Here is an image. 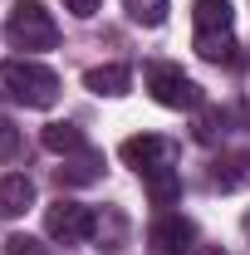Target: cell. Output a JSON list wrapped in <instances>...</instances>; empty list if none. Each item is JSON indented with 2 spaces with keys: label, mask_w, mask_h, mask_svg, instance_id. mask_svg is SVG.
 <instances>
[{
  "label": "cell",
  "mask_w": 250,
  "mask_h": 255,
  "mask_svg": "<svg viewBox=\"0 0 250 255\" xmlns=\"http://www.w3.org/2000/svg\"><path fill=\"white\" fill-rule=\"evenodd\" d=\"M0 98L20 108H49L59 98V74L39 59H10L0 64Z\"/></svg>",
  "instance_id": "obj_1"
},
{
  "label": "cell",
  "mask_w": 250,
  "mask_h": 255,
  "mask_svg": "<svg viewBox=\"0 0 250 255\" xmlns=\"http://www.w3.org/2000/svg\"><path fill=\"white\" fill-rule=\"evenodd\" d=\"M5 34H10V44L25 49V54H39V49H54V44H59V25H54V15H49L39 0H20V5L10 10V20H5Z\"/></svg>",
  "instance_id": "obj_2"
},
{
  "label": "cell",
  "mask_w": 250,
  "mask_h": 255,
  "mask_svg": "<svg viewBox=\"0 0 250 255\" xmlns=\"http://www.w3.org/2000/svg\"><path fill=\"white\" fill-rule=\"evenodd\" d=\"M147 94L157 98V103H162V108H201V84H196V79H187V74H182V69H177V64H147Z\"/></svg>",
  "instance_id": "obj_3"
},
{
  "label": "cell",
  "mask_w": 250,
  "mask_h": 255,
  "mask_svg": "<svg viewBox=\"0 0 250 255\" xmlns=\"http://www.w3.org/2000/svg\"><path fill=\"white\" fill-rule=\"evenodd\" d=\"M89 231H94V211L79 206V201H64V196H59V201L44 211V236L59 241V246H79V241H89Z\"/></svg>",
  "instance_id": "obj_4"
},
{
  "label": "cell",
  "mask_w": 250,
  "mask_h": 255,
  "mask_svg": "<svg viewBox=\"0 0 250 255\" xmlns=\"http://www.w3.org/2000/svg\"><path fill=\"white\" fill-rule=\"evenodd\" d=\"M118 157H123L137 177H147V172H162V167H177V142L142 132V137H127L123 147H118Z\"/></svg>",
  "instance_id": "obj_5"
},
{
  "label": "cell",
  "mask_w": 250,
  "mask_h": 255,
  "mask_svg": "<svg viewBox=\"0 0 250 255\" xmlns=\"http://www.w3.org/2000/svg\"><path fill=\"white\" fill-rule=\"evenodd\" d=\"M191 241H196V226L187 216H177V211H167V216H157L147 226V251L152 255H187Z\"/></svg>",
  "instance_id": "obj_6"
},
{
  "label": "cell",
  "mask_w": 250,
  "mask_h": 255,
  "mask_svg": "<svg viewBox=\"0 0 250 255\" xmlns=\"http://www.w3.org/2000/svg\"><path fill=\"white\" fill-rule=\"evenodd\" d=\"M34 206V182L25 172H10V177H0V216L5 221H15V216H25Z\"/></svg>",
  "instance_id": "obj_7"
},
{
  "label": "cell",
  "mask_w": 250,
  "mask_h": 255,
  "mask_svg": "<svg viewBox=\"0 0 250 255\" xmlns=\"http://www.w3.org/2000/svg\"><path fill=\"white\" fill-rule=\"evenodd\" d=\"M127 84H132V74H127V64H98V69H89L84 74V89L98 98H123Z\"/></svg>",
  "instance_id": "obj_8"
},
{
  "label": "cell",
  "mask_w": 250,
  "mask_h": 255,
  "mask_svg": "<svg viewBox=\"0 0 250 255\" xmlns=\"http://www.w3.org/2000/svg\"><path fill=\"white\" fill-rule=\"evenodd\" d=\"M89 241H94L98 251H123V241H127V221H123V211H113V206L94 211V231H89Z\"/></svg>",
  "instance_id": "obj_9"
},
{
  "label": "cell",
  "mask_w": 250,
  "mask_h": 255,
  "mask_svg": "<svg viewBox=\"0 0 250 255\" xmlns=\"http://www.w3.org/2000/svg\"><path fill=\"white\" fill-rule=\"evenodd\" d=\"M246 182H250V147L246 152H226L211 167V187H221V191H236V187H246Z\"/></svg>",
  "instance_id": "obj_10"
},
{
  "label": "cell",
  "mask_w": 250,
  "mask_h": 255,
  "mask_svg": "<svg viewBox=\"0 0 250 255\" xmlns=\"http://www.w3.org/2000/svg\"><path fill=\"white\" fill-rule=\"evenodd\" d=\"M196 34H231V0H196Z\"/></svg>",
  "instance_id": "obj_11"
},
{
  "label": "cell",
  "mask_w": 250,
  "mask_h": 255,
  "mask_svg": "<svg viewBox=\"0 0 250 255\" xmlns=\"http://www.w3.org/2000/svg\"><path fill=\"white\" fill-rule=\"evenodd\" d=\"M98 172H103V157L84 147V152H74V157L59 167V182H69V187H84V182H94Z\"/></svg>",
  "instance_id": "obj_12"
},
{
  "label": "cell",
  "mask_w": 250,
  "mask_h": 255,
  "mask_svg": "<svg viewBox=\"0 0 250 255\" xmlns=\"http://www.w3.org/2000/svg\"><path fill=\"white\" fill-rule=\"evenodd\" d=\"M142 182H147V196H152V206H172V201L182 196V177H177V167H162V172H147Z\"/></svg>",
  "instance_id": "obj_13"
},
{
  "label": "cell",
  "mask_w": 250,
  "mask_h": 255,
  "mask_svg": "<svg viewBox=\"0 0 250 255\" xmlns=\"http://www.w3.org/2000/svg\"><path fill=\"white\" fill-rule=\"evenodd\" d=\"M44 147H49V152H64V157H69V152H84V132L74 123H49L44 128Z\"/></svg>",
  "instance_id": "obj_14"
},
{
  "label": "cell",
  "mask_w": 250,
  "mask_h": 255,
  "mask_svg": "<svg viewBox=\"0 0 250 255\" xmlns=\"http://www.w3.org/2000/svg\"><path fill=\"white\" fill-rule=\"evenodd\" d=\"M196 54H201V59L206 64H231L236 59V39H231V34H196Z\"/></svg>",
  "instance_id": "obj_15"
},
{
  "label": "cell",
  "mask_w": 250,
  "mask_h": 255,
  "mask_svg": "<svg viewBox=\"0 0 250 255\" xmlns=\"http://www.w3.org/2000/svg\"><path fill=\"white\" fill-rule=\"evenodd\" d=\"M123 5H127V20H137V25H162L172 10V0H123Z\"/></svg>",
  "instance_id": "obj_16"
},
{
  "label": "cell",
  "mask_w": 250,
  "mask_h": 255,
  "mask_svg": "<svg viewBox=\"0 0 250 255\" xmlns=\"http://www.w3.org/2000/svg\"><path fill=\"white\" fill-rule=\"evenodd\" d=\"M0 255H49L34 236H5V246H0Z\"/></svg>",
  "instance_id": "obj_17"
},
{
  "label": "cell",
  "mask_w": 250,
  "mask_h": 255,
  "mask_svg": "<svg viewBox=\"0 0 250 255\" xmlns=\"http://www.w3.org/2000/svg\"><path fill=\"white\" fill-rule=\"evenodd\" d=\"M15 152H20V128H15L5 113H0V162H10Z\"/></svg>",
  "instance_id": "obj_18"
},
{
  "label": "cell",
  "mask_w": 250,
  "mask_h": 255,
  "mask_svg": "<svg viewBox=\"0 0 250 255\" xmlns=\"http://www.w3.org/2000/svg\"><path fill=\"white\" fill-rule=\"evenodd\" d=\"M221 132H226V118H221V113H201V123H196V137H201V142H216Z\"/></svg>",
  "instance_id": "obj_19"
},
{
  "label": "cell",
  "mask_w": 250,
  "mask_h": 255,
  "mask_svg": "<svg viewBox=\"0 0 250 255\" xmlns=\"http://www.w3.org/2000/svg\"><path fill=\"white\" fill-rule=\"evenodd\" d=\"M64 10L79 15V20H94L98 10H103V0H64Z\"/></svg>",
  "instance_id": "obj_20"
},
{
  "label": "cell",
  "mask_w": 250,
  "mask_h": 255,
  "mask_svg": "<svg viewBox=\"0 0 250 255\" xmlns=\"http://www.w3.org/2000/svg\"><path fill=\"white\" fill-rule=\"evenodd\" d=\"M191 255H226L221 246H201V251H191Z\"/></svg>",
  "instance_id": "obj_21"
}]
</instances>
